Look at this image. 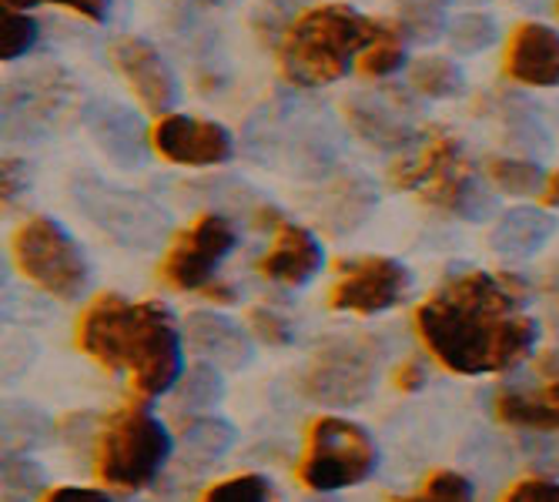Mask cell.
Wrapping results in <instances>:
<instances>
[{
	"instance_id": "25",
	"label": "cell",
	"mask_w": 559,
	"mask_h": 502,
	"mask_svg": "<svg viewBox=\"0 0 559 502\" xmlns=\"http://www.w3.org/2000/svg\"><path fill=\"white\" fill-rule=\"evenodd\" d=\"M405 31L399 27V21H385L379 37L362 50L359 64H355V71H359L362 77H389L395 74L402 64H405Z\"/></svg>"
},
{
	"instance_id": "18",
	"label": "cell",
	"mask_w": 559,
	"mask_h": 502,
	"mask_svg": "<svg viewBox=\"0 0 559 502\" xmlns=\"http://www.w3.org/2000/svg\"><path fill=\"white\" fill-rule=\"evenodd\" d=\"M463 158V144L442 128H429L423 141L389 168V184L399 191H426L439 175H445Z\"/></svg>"
},
{
	"instance_id": "24",
	"label": "cell",
	"mask_w": 559,
	"mask_h": 502,
	"mask_svg": "<svg viewBox=\"0 0 559 502\" xmlns=\"http://www.w3.org/2000/svg\"><path fill=\"white\" fill-rule=\"evenodd\" d=\"M409 87L432 100H449L466 91V74L452 58L442 55H423L409 64Z\"/></svg>"
},
{
	"instance_id": "7",
	"label": "cell",
	"mask_w": 559,
	"mask_h": 502,
	"mask_svg": "<svg viewBox=\"0 0 559 502\" xmlns=\"http://www.w3.org/2000/svg\"><path fill=\"white\" fill-rule=\"evenodd\" d=\"M379 342L362 338H335L316 351L301 375V389L312 402L329 409H352L372 395L379 375Z\"/></svg>"
},
{
	"instance_id": "8",
	"label": "cell",
	"mask_w": 559,
	"mask_h": 502,
	"mask_svg": "<svg viewBox=\"0 0 559 502\" xmlns=\"http://www.w3.org/2000/svg\"><path fill=\"white\" fill-rule=\"evenodd\" d=\"M238 241V231L231 225V218L218 215V212H205L198 215L188 228H181L165 259L158 265V275L168 288L175 291H201L205 295L218 278V265L231 255V248Z\"/></svg>"
},
{
	"instance_id": "28",
	"label": "cell",
	"mask_w": 559,
	"mask_h": 502,
	"mask_svg": "<svg viewBox=\"0 0 559 502\" xmlns=\"http://www.w3.org/2000/svg\"><path fill=\"white\" fill-rule=\"evenodd\" d=\"M376 205V194L366 181H348L342 188H335L332 208L325 212V222L332 231H348L359 222H366L369 208Z\"/></svg>"
},
{
	"instance_id": "9",
	"label": "cell",
	"mask_w": 559,
	"mask_h": 502,
	"mask_svg": "<svg viewBox=\"0 0 559 502\" xmlns=\"http://www.w3.org/2000/svg\"><path fill=\"white\" fill-rule=\"evenodd\" d=\"M413 288V275L402 262L389 255H362L338 262L335 285L329 291V306L352 315H379L402 306Z\"/></svg>"
},
{
	"instance_id": "20",
	"label": "cell",
	"mask_w": 559,
	"mask_h": 502,
	"mask_svg": "<svg viewBox=\"0 0 559 502\" xmlns=\"http://www.w3.org/2000/svg\"><path fill=\"white\" fill-rule=\"evenodd\" d=\"M552 231H556L552 215H546L543 208L523 205V208H510L492 225L489 244L506 259H530L552 238Z\"/></svg>"
},
{
	"instance_id": "21",
	"label": "cell",
	"mask_w": 559,
	"mask_h": 502,
	"mask_svg": "<svg viewBox=\"0 0 559 502\" xmlns=\"http://www.w3.org/2000/svg\"><path fill=\"white\" fill-rule=\"evenodd\" d=\"M91 128H94V138L97 144L108 151V155L128 168H134L144 151H147V131L141 124V118L128 108H118V105H108L105 111H94L91 118Z\"/></svg>"
},
{
	"instance_id": "36",
	"label": "cell",
	"mask_w": 559,
	"mask_h": 502,
	"mask_svg": "<svg viewBox=\"0 0 559 502\" xmlns=\"http://www.w3.org/2000/svg\"><path fill=\"white\" fill-rule=\"evenodd\" d=\"M37 4H58L64 11H74L84 21H94V24H100L111 11V0H37Z\"/></svg>"
},
{
	"instance_id": "31",
	"label": "cell",
	"mask_w": 559,
	"mask_h": 502,
	"mask_svg": "<svg viewBox=\"0 0 559 502\" xmlns=\"http://www.w3.org/2000/svg\"><path fill=\"white\" fill-rule=\"evenodd\" d=\"M37 44V21L24 11H0V58L17 61Z\"/></svg>"
},
{
	"instance_id": "34",
	"label": "cell",
	"mask_w": 559,
	"mask_h": 502,
	"mask_svg": "<svg viewBox=\"0 0 559 502\" xmlns=\"http://www.w3.org/2000/svg\"><path fill=\"white\" fill-rule=\"evenodd\" d=\"M248 322H251V335L255 338H262V342H269V345H285V342H292V325L278 315V312H272V309H251L248 312Z\"/></svg>"
},
{
	"instance_id": "38",
	"label": "cell",
	"mask_w": 559,
	"mask_h": 502,
	"mask_svg": "<svg viewBox=\"0 0 559 502\" xmlns=\"http://www.w3.org/2000/svg\"><path fill=\"white\" fill-rule=\"evenodd\" d=\"M423 382H426V366L416 362V359H405V362L395 369V375H392V385H395L399 392H416V389H423Z\"/></svg>"
},
{
	"instance_id": "10",
	"label": "cell",
	"mask_w": 559,
	"mask_h": 502,
	"mask_svg": "<svg viewBox=\"0 0 559 502\" xmlns=\"http://www.w3.org/2000/svg\"><path fill=\"white\" fill-rule=\"evenodd\" d=\"M108 61L147 115H171V105L178 100V77L155 44L138 34H118L108 40Z\"/></svg>"
},
{
	"instance_id": "14",
	"label": "cell",
	"mask_w": 559,
	"mask_h": 502,
	"mask_svg": "<svg viewBox=\"0 0 559 502\" xmlns=\"http://www.w3.org/2000/svg\"><path fill=\"white\" fill-rule=\"evenodd\" d=\"M272 231H275V238L259 262V275L269 282L288 285V288L309 285L325 265V251H322L319 238L309 228H301L288 218H282Z\"/></svg>"
},
{
	"instance_id": "12",
	"label": "cell",
	"mask_w": 559,
	"mask_h": 502,
	"mask_svg": "<svg viewBox=\"0 0 559 502\" xmlns=\"http://www.w3.org/2000/svg\"><path fill=\"white\" fill-rule=\"evenodd\" d=\"M342 115L348 128L372 147H409L416 144V128L409 121V105L399 91L392 94H352L345 97Z\"/></svg>"
},
{
	"instance_id": "17",
	"label": "cell",
	"mask_w": 559,
	"mask_h": 502,
	"mask_svg": "<svg viewBox=\"0 0 559 502\" xmlns=\"http://www.w3.org/2000/svg\"><path fill=\"white\" fill-rule=\"evenodd\" d=\"M68 91H71V81L55 68L8 81V91H4L8 128L14 121L17 131H40L50 118L61 111Z\"/></svg>"
},
{
	"instance_id": "44",
	"label": "cell",
	"mask_w": 559,
	"mask_h": 502,
	"mask_svg": "<svg viewBox=\"0 0 559 502\" xmlns=\"http://www.w3.org/2000/svg\"><path fill=\"white\" fill-rule=\"evenodd\" d=\"M399 4H416V0H399Z\"/></svg>"
},
{
	"instance_id": "35",
	"label": "cell",
	"mask_w": 559,
	"mask_h": 502,
	"mask_svg": "<svg viewBox=\"0 0 559 502\" xmlns=\"http://www.w3.org/2000/svg\"><path fill=\"white\" fill-rule=\"evenodd\" d=\"M502 502H559V482H549V479H523V482H516L510 492H506Z\"/></svg>"
},
{
	"instance_id": "19",
	"label": "cell",
	"mask_w": 559,
	"mask_h": 502,
	"mask_svg": "<svg viewBox=\"0 0 559 502\" xmlns=\"http://www.w3.org/2000/svg\"><path fill=\"white\" fill-rule=\"evenodd\" d=\"M492 416L526 432H559V379L536 389H502L492 398Z\"/></svg>"
},
{
	"instance_id": "33",
	"label": "cell",
	"mask_w": 559,
	"mask_h": 502,
	"mask_svg": "<svg viewBox=\"0 0 559 502\" xmlns=\"http://www.w3.org/2000/svg\"><path fill=\"white\" fill-rule=\"evenodd\" d=\"M399 27L409 40H432L442 31V21L436 14V4L423 0V4H405V14L399 17Z\"/></svg>"
},
{
	"instance_id": "43",
	"label": "cell",
	"mask_w": 559,
	"mask_h": 502,
	"mask_svg": "<svg viewBox=\"0 0 559 502\" xmlns=\"http://www.w3.org/2000/svg\"><path fill=\"white\" fill-rule=\"evenodd\" d=\"M309 502H338L335 495H316V499H309Z\"/></svg>"
},
{
	"instance_id": "6",
	"label": "cell",
	"mask_w": 559,
	"mask_h": 502,
	"mask_svg": "<svg viewBox=\"0 0 559 502\" xmlns=\"http://www.w3.org/2000/svg\"><path fill=\"white\" fill-rule=\"evenodd\" d=\"M17 272L58 301H78L91 285V265L81 244L47 215L27 218L11 235Z\"/></svg>"
},
{
	"instance_id": "11",
	"label": "cell",
	"mask_w": 559,
	"mask_h": 502,
	"mask_svg": "<svg viewBox=\"0 0 559 502\" xmlns=\"http://www.w3.org/2000/svg\"><path fill=\"white\" fill-rule=\"evenodd\" d=\"M151 147L171 165L185 168H215L235 155L231 131L218 121L194 115H165L151 128Z\"/></svg>"
},
{
	"instance_id": "27",
	"label": "cell",
	"mask_w": 559,
	"mask_h": 502,
	"mask_svg": "<svg viewBox=\"0 0 559 502\" xmlns=\"http://www.w3.org/2000/svg\"><path fill=\"white\" fill-rule=\"evenodd\" d=\"M445 37L460 55H483V50H489L496 44L499 27H496V17H489L483 11H466L449 21Z\"/></svg>"
},
{
	"instance_id": "2",
	"label": "cell",
	"mask_w": 559,
	"mask_h": 502,
	"mask_svg": "<svg viewBox=\"0 0 559 502\" xmlns=\"http://www.w3.org/2000/svg\"><path fill=\"white\" fill-rule=\"evenodd\" d=\"M74 338L91 362L128 375L131 389L144 398L171 392L185 375V332L165 301H131L105 291L81 312Z\"/></svg>"
},
{
	"instance_id": "45",
	"label": "cell",
	"mask_w": 559,
	"mask_h": 502,
	"mask_svg": "<svg viewBox=\"0 0 559 502\" xmlns=\"http://www.w3.org/2000/svg\"><path fill=\"white\" fill-rule=\"evenodd\" d=\"M556 14H559V0H556Z\"/></svg>"
},
{
	"instance_id": "16",
	"label": "cell",
	"mask_w": 559,
	"mask_h": 502,
	"mask_svg": "<svg viewBox=\"0 0 559 502\" xmlns=\"http://www.w3.org/2000/svg\"><path fill=\"white\" fill-rule=\"evenodd\" d=\"M81 205L84 212L100 222V228H108L118 241H151L162 225V215L141 201L138 194H128V191H115V188H105L100 181H91V191H81Z\"/></svg>"
},
{
	"instance_id": "5",
	"label": "cell",
	"mask_w": 559,
	"mask_h": 502,
	"mask_svg": "<svg viewBox=\"0 0 559 502\" xmlns=\"http://www.w3.org/2000/svg\"><path fill=\"white\" fill-rule=\"evenodd\" d=\"M379 466V449L369 429L342 416H319L309 429L298 479L319 495H335L366 482Z\"/></svg>"
},
{
	"instance_id": "23",
	"label": "cell",
	"mask_w": 559,
	"mask_h": 502,
	"mask_svg": "<svg viewBox=\"0 0 559 502\" xmlns=\"http://www.w3.org/2000/svg\"><path fill=\"white\" fill-rule=\"evenodd\" d=\"M171 402H175V409H181L185 416H209L218 402H222V372L209 362H194L191 369H185L181 382L171 389Z\"/></svg>"
},
{
	"instance_id": "41",
	"label": "cell",
	"mask_w": 559,
	"mask_h": 502,
	"mask_svg": "<svg viewBox=\"0 0 559 502\" xmlns=\"http://www.w3.org/2000/svg\"><path fill=\"white\" fill-rule=\"evenodd\" d=\"M539 201H543L546 208H559V168L546 175V184H543V194H539Z\"/></svg>"
},
{
	"instance_id": "40",
	"label": "cell",
	"mask_w": 559,
	"mask_h": 502,
	"mask_svg": "<svg viewBox=\"0 0 559 502\" xmlns=\"http://www.w3.org/2000/svg\"><path fill=\"white\" fill-rule=\"evenodd\" d=\"M543 291L549 298V306H552V315H559V262L546 272V282H543Z\"/></svg>"
},
{
	"instance_id": "29",
	"label": "cell",
	"mask_w": 559,
	"mask_h": 502,
	"mask_svg": "<svg viewBox=\"0 0 559 502\" xmlns=\"http://www.w3.org/2000/svg\"><path fill=\"white\" fill-rule=\"evenodd\" d=\"M476 492H473V482L455 473V469H436L419 492L413 495H399L392 502H473Z\"/></svg>"
},
{
	"instance_id": "4",
	"label": "cell",
	"mask_w": 559,
	"mask_h": 502,
	"mask_svg": "<svg viewBox=\"0 0 559 502\" xmlns=\"http://www.w3.org/2000/svg\"><path fill=\"white\" fill-rule=\"evenodd\" d=\"M94 466L105 486L138 492L158 479L171 456L168 429L144 409H118L97 429Z\"/></svg>"
},
{
	"instance_id": "22",
	"label": "cell",
	"mask_w": 559,
	"mask_h": 502,
	"mask_svg": "<svg viewBox=\"0 0 559 502\" xmlns=\"http://www.w3.org/2000/svg\"><path fill=\"white\" fill-rule=\"evenodd\" d=\"M235 426L218 419V416H194L181 426L178 432V442L185 449V456L201 466V469H209L212 463H218L225 452L235 445Z\"/></svg>"
},
{
	"instance_id": "26",
	"label": "cell",
	"mask_w": 559,
	"mask_h": 502,
	"mask_svg": "<svg viewBox=\"0 0 559 502\" xmlns=\"http://www.w3.org/2000/svg\"><path fill=\"white\" fill-rule=\"evenodd\" d=\"M486 178L492 181L496 191L513 194V198L543 194V184H546V171L530 158H489Z\"/></svg>"
},
{
	"instance_id": "32",
	"label": "cell",
	"mask_w": 559,
	"mask_h": 502,
	"mask_svg": "<svg viewBox=\"0 0 559 502\" xmlns=\"http://www.w3.org/2000/svg\"><path fill=\"white\" fill-rule=\"evenodd\" d=\"M44 486V473L40 466H34L31 459H17V456H8L4 463V492H8V502H24V499H34Z\"/></svg>"
},
{
	"instance_id": "13",
	"label": "cell",
	"mask_w": 559,
	"mask_h": 502,
	"mask_svg": "<svg viewBox=\"0 0 559 502\" xmlns=\"http://www.w3.org/2000/svg\"><path fill=\"white\" fill-rule=\"evenodd\" d=\"M185 342L191 345V351L198 356V362H209L215 369H228V372H238L251 362V335L231 322L228 315L222 312H212V309H194L185 315Z\"/></svg>"
},
{
	"instance_id": "1",
	"label": "cell",
	"mask_w": 559,
	"mask_h": 502,
	"mask_svg": "<svg viewBox=\"0 0 559 502\" xmlns=\"http://www.w3.org/2000/svg\"><path fill=\"white\" fill-rule=\"evenodd\" d=\"M530 285L510 272H463L445 278L416 309L423 345L455 375H496L530 359L539 338L523 309Z\"/></svg>"
},
{
	"instance_id": "39",
	"label": "cell",
	"mask_w": 559,
	"mask_h": 502,
	"mask_svg": "<svg viewBox=\"0 0 559 502\" xmlns=\"http://www.w3.org/2000/svg\"><path fill=\"white\" fill-rule=\"evenodd\" d=\"M24 184H27V165L8 158L4 162V201H8V205L24 191Z\"/></svg>"
},
{
	"instance_id": "3",
	"label": "cell",
	"mask_w": 559,
	"mask_h": 502,
	"mask_svg": "<svg viewBox=\"0 0 559 502\" xmlns=\"http://www.w3.org/2000/svg\"><path fill=\"white\" fill-rule=\"evenodd\" d=\"M385 21L352 4H319L301 11L278 40V68L295 87H325L342 81Z\"/></svg>"
},
{
	"instance_id": "42",
	"label": "cell",
	"mask_w": 559,
	"mask_h": 502,
	"mask_svg": "<svg viewBox=\"0 0 559 502\" xmlns=\"http://www.w3.org/2000/svg\"><path fill=\"white\" fill-rule=\"evenodd\" d=\"M4 8H11V11H27V8H37V0H4Z\"/></svg>"
},
{
	"instance_id": "15",
	"label": "cell",
	"mask_w": 559,
	"mask_h": 502,
	"mask_svg": "<svg viewBox=\"0 0 559 502\" xmlns=\"http://www.w3.org/2000/svg\"><path fill=\"white\" fill-rule=\"evenodd\" d=\"M502 68L516 84L559 87V31L539 21H523L506 44Z\"/></svg>"
},
{
	"instance_id": "37",
	"label": "cell",
	"mask_w": 559,
	"mask_h": 502,
	"mask_svg": "<svg viewBox=\"0 0 559 502\" xmlns=\"http://www.w3.org/2000/svg\"><path fill=\"white\" fill-rule=\"evenodd\" d=\"M40 502H111V495L100 492V489H87V486H58V489H50Z\"/></svg>"
},
{
	"instance_id": "30",
	"label": "cell",
	"mask_w": 559,
	"mask_h": 502,
	"mask_svg": "<svg viewBox=\"0 0 559 502\" xmlns=\"http://www.w3.org/2000/svg\"><path fill=\"white\" fill-rule=\"evenodd\" d=\"M201 502H275V489L259 473H241V476L215 482L201 495Z\"/></svg>"
}]
</instances>
